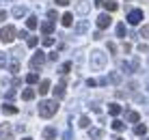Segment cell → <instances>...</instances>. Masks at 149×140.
I'll return each instance as SVG.
<instances>
[{"instance_id":"obj_17","label":"cell","mask_w":149,"mask_h":140,"mask_svg":"<svg viewBox=\"0 0 149 140\" xmlns=\"http://www.w3.org/2000/svg\"><path fill=\"white\" fill-rule=\"evenodd\" d=\"M43 138H45V140H54V138H56V129H54V127H45V129H43Z\"/></svg>"},{"instance_id":"obj_36","label":"cell","mask_w":149,"mask_h":140,"mask_svg":"<svg viewBox=\"0 0 149 140\" xmlns=\"http://www.w3.org/2000/svg\"><path fill=\"white\" fill-rule=\"evenodd\" d=\"M136 50H138V52H143V54H147V52H149V45H145V43H141V45H138Z\"/></svg>"},{"instance_id":"obj_42","label":"cell","mask_w":149,"mask_h":140,"mask_svg":"<svg viewBox=\"0 0 149 140\" xmlns=\"http://www.w3.org/2000/svg\"><path fill=\"white\" fill-rule=\"evenodd\" d=\"M56 4H58V7H67L69 0H56Z\"/></svg>"},{"instance_id":"obj_24","label":"cell","mask_w":149,"mask_h":140,"mask_svg":"<svg viewBox=\"0 0 149 140\" xmlns=\"http://www.w3.org/2000/svg\"><path fill=\"white\" fill-rule=\"evenodd\" d=\"M86 30H89V24H86L84 22V19H82V22H78V24H76V33H86Z\"/></svg>"},{"instance_id":"obj_45","label":"cell","mask_w":149,"mask_h":140,"mask_svg":"<svg viewBox=\"0 0 149 140\" xmlns=\"http://www.w3.org/2000/svg\"><path fill=\"white\" fill-rule=\"evenodd\" d=\"M58 58V52H50V60H56Z\"/></svg>"},{"instance_id":"obj_6","label":"cell","mask_w":149,"mask_h":140,"mask_svg":"<svg viewBox=\"0 0 149 140\" xmlns=\"http://www.w3.org/2000/svg\"><path fill=\"white\" fill-rule=\"evenodd\" d=\"M43 63H45V54L43 52H35V56L30 58V67H33V69H39Z\"/></svg>"},{"instance_id":"obj_16","label":"cell","mask_w":149,"mask_h":140,"mask_svg":"<svg viewBox=\"0 0 149 140\" xmlns=\"http://www.w3.org/2000/svg\"><path fill=\"white\" fill-rule=\"evenodd\" d=\"M121 110H123V106H119V103H110V106H108V114H110V116L121 114Z\"/></svg>"},{"instance_id":"obj_41","label":"cell","mask_w":149,"mask_h":140,"mask_svg":"<svg viewBox=\"0 0 149 140\" xmlns=\"http://www.w3.org/2000/svg\"><path fill=\"white\" fill-rule=\"evenodd\" d=\"M106 48H108V52H115V50H117V45L112 43V41H108V45H106Z\"/></svg>"},{"instance_id":"obj_25","label":"cell","mask_w":149,"mask_h":140,"mask_svg":"<svg viewBox=\"0 0 149 140\" xmlns=\"http://www.w3.org/2000/svg\"><path fill=\"white\" fill-rule=\"evenodd\" d=\"M69 69H71V63H65V65H61V67H58V73H61V76H67V73H69Z\"/></svg>"},{"instance_id":"obj_20","label":"cell","mask_w":149,"mask_h":140,"mask_svg":"<svg viewBox=\"0 0 149 140\" xmlns=\"http://www.w3.org/2000/svg\"><path fill=\"white\" fill-rule=\"evenodd\" d=\"M78 127H80V129H89V127H91L89 116H80V119H78Z\"/></svg>"},{"instance_id":"obj_15","label":"cell","mask_w":149,"mask_h":140,"mask_svg":"<svg viewBox=\"0 0 149 140\" xmlns=\"http://www.w3.org/2000/svg\"><path fill=\"white\" fill-rule=\"evenodd\" d=\"M41 33H43L45 37H48V35H52V33H54V24H52V22H43V24H41Z\"/></svg>"},{"instance_id":"obj_23","label":"cell","mask_w":149,"mask_h":140,"mask_svg":"<svg viewBox=\"0 0 149 140\" xmlns=\"http://www.w3.org/2000/svg\"><path fill=\"white\" fill-rule=\"evenodd\" d=\"M26 28H28V30H35V28H39V22H37V17H28V19H26Z\"/></svg>"},{"instance_id":"obj_43","label":"cell","mask_w":149,"mask_h":140,"mask_svg":"<svg viewBox=\"0 0 149 140\" xmlns=\"http://www.w3.org/2000/svg\"><path fill=\"white\" fill-rule=\"evenodd\" d=\"M86 84H89V86H97V80H93V78H89V80H86Z\"/></svg>"},{"instance_id":"obj_3","label":"cell","mask_w":149,"mask_h":140,"mask_svg":"<svg viewBox=\"0 0 149 140\" xmlns=\"http://www.w3.org/2000/svg\"><path fill=\"white\" fill-rule=\"evenodd\" d=\"M15 35H17V30H15L13 26H2V30H0V41H2V43H11L15 39Z\"/></svg>"},{"instance_id":"obj_48","label":"cell","mask_w":149,"mask_h":140,"mask_svg":"<svg viewBox=\"0 0 149 140\" xmlns=\"http://www.w3.org/2000/svg\"><path fill=\"white\" fill-rule=\"evenodd\" d=\"M7 99H15V91H9L7 93Z\"/></svg>"},{"instance_id":"obj_27","label":"cell","mask_w":149,"mask_h":140,"mask_svg":"<svg viewBox=\"0 0 149 140\" xmlns=\"http://www.w3.org/2000/svg\"><path fill=\"white\" fill-rule=\"evenodd\" d=\"M115 33H117V37H125V26H123V24H117Z\"/></svg>"},{"instance_id":"obj_28","label":"cell","mask_w":149,"mask_h":140,"mask_svg":"<svg viewBox=\"0 0 149 140\" xmlns=\"http://www.w3.org/2000/svg\"><path fill=\"white\" fill-rule=\"evenodd\" d=\"M41 43H43L45 48H52V45H54V39H52V37L48 35V37H43V39H41Z\"/></svg>"},{"instance_id":"obj_46","label":"cell","mask_w":149,"mask_h":140,"mask_svg":"<svg viewBox=\"0 0 149 140\" xmlns=\"http://www.w3.org/2000/svg\"><path fill=\"white\" fill-rule=\"evenodd\" d=\"M102 37H104V35H102V30H97V33H95V35H93V39H97V41H100V39H102Z\"/></svg>"},{"instance_id":"obj_11","label":"cell","mask_w":149,"mask_h":140,"mask_svg":"<svg viewBox=\"0 0 149 140\" xmlns=\"http://www.w3.org/2000/svg\"><path fill=\"white\" fill-rule=\"evenodd\" d=\"M89 138H93V140L104 138V129L102 127H89Z\"/></svg>"},{"instance_id":"obj_19","label":"cell","mask_w":149,"mask_h":140,"mask_svg":"<svg viewBox=\"0 0 149 140\" xmlns=\"http://www.w3.org/2000/svg\"><path fill=\"white\" fill-rule=\"evenodd\" d=\"M110 127L115 129V132H123V129H125V123H123V121H119V119H115V121L110 123Z\"/></svg>"},{"instance_id":"obj_33","label":"cell","mask_w":149,"mask_h":140,"mask_svg":"<svg viewBox=\"0 0 149 140\" xmlns=\"http://www.w3.org/2000/svg\"><path fill=\"white\" fill-rule=\"evenodd\" d=\"M108 80H110V82H115V84H119L121 78H119V73H110V76H108Z\"/></svg>"},{"instance_id":"obj_18","label":"cell","mask_w":149,"mask_h":140,"mask_svg":"<svg viewBox=\"0 0 149 140\" xmlns=\"http://www.w3.org/2000/svg\"><path fill=\"white\" fill-rule=\"evenodd\" d=\"M2 112H4V114H17L19 110L13 106V103H4V106H2Z\"/></svg>"},{"instance_id":"obj_12","label":"cell","mask_w":149,"mask_h":140,"mask_svg":"<svg viewBox=\"0 0 149 140\" xmlns=\"http://www.w3.org/2000/svg\"><path fill=\"white\" fill-rule=\"evenodd\" d=\"M125 121L127 123H138V121H141V114L134 112V110H125Z\"/></svg>"},{"instance_id":"obj_32","label":"cell","mask_w":149,"mask_h":140,"mask_svg":"<svg viewBox=\"0 0 149 140\" xmlns=\"http://www.w3.org/2000/svg\"><path fill=\"white\" fill-rule=\"evenodd\" d=\"M141 37L143 39H149V26H143V28H141Z\"/></svg>"},{"instance_id":"obj_10","label":"cell","mask_w":149,"mask_h":140,"mask_svg":"<svg viewBox=\"0 0 149 140\" xmlns=\"http://www.w3.org/2000/svg\"><path fill=\"white\" fill-rule=\"evenodd\" d=\"M50 91H52V84H50V80H41V82H39V95H48Z\"/></svg>"},{"instance_id":"obj_38","label":"cell","mask_w":149,"mask_h":140,"mask_svg":"<svg viewBox=\"0 0 149 140\" xmlns=\"http://www.w3.org/2000/svg\"><path fill=\"white\" fill-rule=\"evenodd\" d=\"M108 78H100V80H97V84H100V86H106V84H108Z\"/></svg>"},{"instance_id":"obj_39","label":"cell","mask_w":149,"mask_h":140,"mask_svg":"<svg viewBox=\"0 0 149 140\" xmlns=\"http://www.w3.org/2000/svg\"><path fill=\"white\" fill-rule=\"evenodd\" d=\"M91 110H93V112H100V103L93 101V103H91Z\"/></svg>"},{"instance_id":"obj_4","label":"cell","mask_w":149,"mask_h":140,"mask_svg":"<svg viewBox=\"0 0 149 140\" xmlns=\"http://www.w3.org/2000/svg\"><path fill=\"white\" fill-rule=\"evenodd\" d=\"M0 140H13L11 123H0Z\"/></svg>"},{"instance_id":"obj_7","label":"cell","mask_w":149,"mask_h":140,"mask_svg":"<svg viewBox=\"0 0 149 140\" xmlns=\"http://www.w3.org/2000/svg\"><path fill=\"white\" fill-rule=\"evenodd\" d=\"M141 19H143V11H141V9H134V11L127 13V22H130L132 26L141 24Z\"/></svg>"},{"instance_id":"obj_34","label":"cell","mask_w":149,"mask_h":140,"mask_svg":"<svg viewBox=\"0 0 149 140\" xmlns=\"http://www.w3.org/2000/svg\"><path fill=\"white\" fill-rule=\"evenodd\" d=\"M9 69H11V73H17V71H19V63H11Z\"/></svg>"},{"instance_id":"obj_2","label":"cell","mask_w":149,"mask_h":140,"mask_svg":"<svg viewBox=\"0 0 149 140\" xmlns=\"http://www.w3.org/2000/svg\"><path fill=\"white\" fill-rule=\"evenodd\" d=\"M91 67L95 71H102L106 67V54L104 52H91Z\"/></svg>"},{"instance_id":"obj_5","label":"cell","mask_w":149,"mask_h":140,"mask_svg":"<svg viewBox=\"0 0 149 140\" xmlns=\"http://www.w3.org/2000/svg\"><path fill=\"white\" fill-rule=\"evenodd\" d=\"M95 22H97V28H100V30H104V28H108V26H110L112 17H110L108 13H100V15H97V19H95Z\"/></svg>"},{"instance_id":"obj_47","label":"cell","mask_w":149,"mask_h":140,"mask_svg":"<svg viewBox=\"0 0 149 140\" xmlns=\"http://www.w3.org/2000/svg\"><path fill=\"white\" fill-rule=\"evenodd\" d=\"M123 52H132V45L130 43H123Z\"/></svg>"},{"instance_id":"obj_35","label":"cell","mask_w":149,"mask_h":140,"mask_svg":"<svg viewBox=\"0 0 149 140\" xmlns=\"http://www.w3.org/2000/svg\"><path fill=\"white\" fill-rule=\"evenodd\" d=\"M11 54H15L17 58H22V56H24V50H22V48H15V50L11 52Z\"/></svg>"},{"instance_id":"obj_22","label":"cell","mask_w":149,"mask_h":140,"mask_svg":"<svg viewBox=\"0 0 149 140\" xmlns=\"http://www.w3.org/2000/svg\"><path fill=\"white\" fill-rule=\"evenodd\" d=\"M22 99H24V101H33V99H35V91H33V89H26V91L22 93Z\"/></svg>"},{"instance_id":"obj_13","label":"cell","mask_w":149,"mask_h":140,"mask_svg":"<svg viewBox=\"0 0 149 140\" xmlns=\"http://www.w3.org/2000/svg\"><path fill=\"white\" fill-rule=\"evenodd\" d=\"M61 24H63L65 28H69V26L74 24V15H71V13H63V15H61Z\"/></svg>"},{"instance_id":"obj_30","label":"cell","mask_w":149,"mask_h":140,"mask_svg":"<svg viewBox=\"0 0 149 140\" xmlns=\"http://www.w3.org/2000/svg\"><path fill=\"white\" fill-rule=\"evenodd\" d=\"M121 69H123V73H134V69H132L130 63H121Z\"/></svg>"},{"instance_id":"obj_8","label":"cell","mask_w":149,"mask_h":140,"mask_svg":"<svg viewBox=\"0 0 149 140\" xmlns=\"http://www.w3.org/2000/svg\"><path fill=\"white\" fill-rule=\"evenodd\" d=\"M89 11H91V4H89V0H78V2H76V13L86 15Z\"/></svg>"},{"instance_id":"obj_52","label":"cell","mask_w":149,"mask_h":140,"mask_svg":"<svg viewBox=\"0 0 149 140\" xmlns=\"http://www.w3.org/2000/svg\"><path fill=\"white\" fill-rule=\"evenodd\" d=\"M115 140H123V138H119V136H117V138H115Z\"/></svg>"},{"instance_id":"obj_54","label":"cell","mask_w":149,"mask_h":140,"mask_svg":"<svg viewBox=\"0 0 149 140\" xmlns=\"http://www.w3.org/2000/svg\"><path fill=\"white\" fill-rule=\"evenodd\" d=\"M145 140H149V138H145Z\"/></svg>"},{"instance_id":"obj_29","label":"cell","mask_w":149,"mask_h":140,"mask_svg":"<svg viewBox=\"0 0 149 140\" xmlns=\"http://www.w3.org/2000/svg\"><path fill=\"white\" fill-rule=\"evenodd\" d=\"M26 82H28V84H35V82H39V76L37 73H28L26 76Z\"/></svg>"},{"instance_id":"obj_21","label":"cell","mask_w":149,"mask_h":140,"mask_svg":"<svg viewBox=\"0 0 149 140\" xmlns=\"http://www.w3.org/2000/svg\"><path fill=\"white\" fill-rule=\"evenodd\" d=\"M134 134H136V136H145V134H147V125H145V123H138V125L134 127Z\"/></svg>"},{"instance_id":"obj_53","label":"cell","mask_w":149,"mask_h":140,"mask_svg":"<svg viewBox=\"0 0 149 140\" xmlns=\"http://www.w3.org/2000/svg\"><path fill=\"white\" fill-rule=\"evenodd\" d=\"M24 140H33V138H24Z\"/></svg>"},{"instance_id":"obj_9","label":"cell","mask_w":149,"mask_h":140,"mask_svg":"<svg viewBox=\"0 0 149 140\" xmlns=\"http://www.w3.org/2000/svg\"><path fill=\"white\" fill-rule=\"evenodd\" d=\"M52 91H54V99H56V101H61V99L65 97V80H61Z\"/></svg>"},{"instance_id":"obj_37","label":"cell","mask_w":149,"mask_h":140,"mask_svg":"<svg viewBox=\"0 0 149 140\" xmlns=\"http://www.w3.org/2000/svg\"><path fill=\"white\" fill-rule=\"evenodd\" d=\"M0 67H7V54L0 52Z\"/></svg>"},{"instance_id":"obj_14","label":"cell","mask_w":149,"mask_h":140,"mask_svg":"<svg viewBox=\"0 0 149 140\" xmlns=\"http://www.w3.org/2000/svg\"><path fill=\"white\" fill-rule=\"evenodd\" d=\"M28 11H26V7H13V11H11V15L15 19H19V17H24Z\"/></svg>"},{"instance_id":"obj_1","label":"cell","mask_w":149,"mask_h":140,"mask_svg":"<svg viewBox=\"0 0 149 140\" xmlns=\"http://www.w3.org/2000/svg\"><path fill=\"white\" fill-rule=\"evenodd\" d=\"M56 110H58V101H56V99H45V101L39 103V116H41V119L54 116Z\"/></svg>"},{"instance_id":"obj_40","label":"cell","mask_w":149,"mask_h":140,"mask_svg":"<svg viewBox=\"0 0 149 140\" xmlns=\"http://www.w3.org/2000/svg\"><path fill=\"white\" fill-rule=\"evenodd\" d=\"M48 15H50V17H52V19H56V17H58V13H56L54 9H50V11H48Z\"/></svg>"},{"instance_id":"obj_51","label":"cell","mask_w":149,"mask_h":140,"mask_svg":"<svg viewBox=\"0 0 149 140\" xmlns=\"http://www.w3.org/2000/svg\"><path fill=\"white\" fill-rule=\"evenodd\" d=\"M147 91H149V80H147Z\"/></svg>"},{"instance_id":"obj_44","label":"cell","mask_w":149,"mask_h":140,"mask_svg":"<svg viewBox=\"0 0 149 140\" xmlns=\"http://www.w3.org/2000/svg\"><path fill=\"white\" fill-rule=\"evenodd\" d=\"M63 140H71V132H69V129H67V132L63 134Z\"/></svg>"},{"instance_id":"obj_31","label":"cell","mask_w":149,"mask_h":140,"mask_svg":"<svg viewBox=\"0 0 149 140\" xmlns=\"http://www.w3.org/2000/svg\"><path fill=\"white\" fill-rule=\"evenodd\" d=\"M26 43H28V48H35V45L39 43V39L37 37H26Z\"/></svg>"},{"instance_id":"obj_50","label":"cell","mask_w":149,"mask_h":140,"mask_svg":"<svg viewBox=\"0 0 149 140\" xmlns=\"http://www.w3.org/2000/svg\"><path fill=\"white\" fill-rule=\"evenodd\" d=\"M4 19H7V13H4V11H0V24H2Z\"/></svg>"},{"instance_id":"obj_49","label":"cell","mask_w":149,"mask_h":140,"mask_svg":"<svg viewBox=\"0 0 149 140\" xmlns=\"http://www.w3.org/2000/svg\"><path fill=\"white\" fill-rule=\"evenodd\" d=\"M104 2H106V0H95V7H97V9H100V7H104Z\"/></svg>"},{"instance_id":"obj_26","label":"cell","mask_w":149,"mask_h":140,"mask_svg":"<svg viewBox=\"0 0 149 140\" xmlns=\"http://www.w3.org/2000/svg\"><path fill=\"white\" fill-rule=\"evenodd\" d=\"M104 7L108 9L110 13H112V11H117V2H115V0H106V2H104Z\"/></svg>"}]
</instances>
